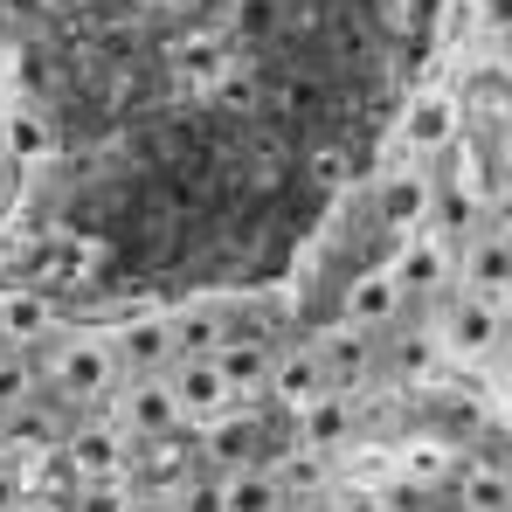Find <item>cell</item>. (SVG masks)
I'll return each mask as SVG.
<instances>
[{
    "label": "cell",
    "mask_w": 512,
    "mask_h": 512,
    "mask_svg": "<svg viewBox=\"0 0 512 512\" xmlns=\"http://www.w3.org/2000/svg\"><path fill=\"white\" fill-rule=\"evenodd\" d=\"M167 7H173V14H194V7H201V0H167Z\"/></svg>",
    "instance_id": "31"
},
{
    "label": "cell",
    "mask_w": 512,
    "mask_h": 512,
    "mask_svg": "<svg viewBox=\"0 0 512 512\" xmlns=\"http://www.w3.org/2000/svg\"><path fill=\"white\" fill-rule=\"evenodd\" d=\"M471 14H478L485 35H499V42L512 35V0H471Z\"/></svg>",
    "instance_id": "25"
},
{
    "label": "cell",
    "mask_w": 512,
    "mask_h": 512,
    "mask_svg": "<svg viewBox=\"0 0 512 512\" xmlns=\"http://www.w3.org/2000/svg\"><path fill=\"white\" fill-rule=\"evenodd\" d=\"M270 360H277L270 333H236V340H222L215 367H222V381H229V402H236V409L263 402V388H270Z\"/></svg>",
    "instance_id": "13"
},
{
    "label": "cell",
    "mask_w": 512,
    "mask_h": 512,
    "mask_svg": "<svg viewBox=\"0 0 512 512\" xmlns=\"http://www.w3.org/2000/svg\"><path fill=\"white\" fill-rule=\"evenodd\" d=\"M381 333H360V326H346V319H333V326H326V333H319V360H326V374H333V388H353V381H367V374H374V367H381Z\"/></svg>",
    "instance_id": "14"
},
{
    "label": "cell",
    "mask_w": 512,
    "mask_h": 512,
    "mask_svg": "<svg viewBox=\"0 0 512 512\" xmlns=\"http://www.w3.org/2000/svg\"><path fill=\"white\" fill-rule=\"evenodd\" d=\"M506 70H512V35H506Z\"/></svg>",
    "instance_id": "32"
},
{
    "label": "cell",
    "mask_w": 512,
    "mask_h": 512,
    "mask_svg": "<svg viewBox=\"0 0 512 512\" xmlns=\"http://www.w3.org/2000/svg\"><path fill=\"white\" fill-rule=\"evenodd\" d=\"M284 416H305L312 402H326V395H340L333 388V374H326V360H319V346H277V360H270V388H263Z\"/></svg>",
    "instance_id": "9"
},
{
    "label": "cell",
    "mask_w": 512,
    "mask_h": 512,
    "mask_svg": "<svg viewBox=\"0 0 512 512\" xmlns=\"http://www.w3.org/2000/svg\"><path fill=\"white\" fill-rule=\"evenodd\" d=\"M429 340L443 346L450 360H464V367H485V360H499L512 346V319L506 305H492V298H471V291H443V305H436V333Z\"/></svg>",
    "instance_id": "2"
},
{
    "label": "cell",
    "mask_w": 512,
    "mask_h": 512,
    "mask_svg": "<svg viewBox=\"0 0 512 512\" xmlns=\"http://www.w3.org/2000/svg\"><path fill=\"white\" fill-rule=\"evenodd\" d=\"M21 492H28L21 464H7V457H0V512H14V506H21Z\"/></svg>",
    "instance_id": "26"
},
{
    "label": "cell",
    "mask_w": 512,
    "mask_h": 512,
    "mask_svg": "<svg viewBox=\"0 0 512 512\" xmlns=\"http://www.w3.org/2000/svg\"><path fill=\"white\" fill-rule=\"evenodd\" d=\"M125 512H180V506H173V492H146V485H132Z\"/></svg>",
    "instance_id": "27"
},
{
    "label": "cell",
    "mask_w": 512,
    "mask_h": 512,
    "mask_svg": "<svg viewBox=\"0 0 512 512\" xmlns=\"http://www.w3.org/2000/svg\"><path fill=\"white\" fill-rule=\"evenodd\" d=\"M104 340H111V360H118V381H132V374H167L173 360H180L173 312H139V319H125V326L104 333Z\"/></svg>",
    "instance_id": "8"
},
{
    "label": "cell",
    "mask_w": 512,
    "mask_h": 512,
    "mask_svg": "<svg viewBox=\"0 0 512 512\" xmlns=\"http://www.w3.org/2000/svg\"><path fill=\"white\" fill-rule=\"evenodd\" d=\"M194 464L229 478V471H250V464H270V423L256 409H222L215 423L194 429Z\"/></svg>",
    "instance_id": "4"
},
{
    "label": "cell",
    "mask_w": 512,
    "mask_h": 512,
    "mask_svg": "<svg viewBox=\"0 0 512 512\" xmlns=\"http://www.w3.org/2000/svg\"><path fill=\"white\" fill-rule=\"evenodd\" d=\"M167 388H173V402H180V423H187V429H201V423H215L222 409H236V402H229V381H222L215 360H173Z\"/></svg>",
    "instance_id": "12"
},
{
    "label": "cell",
    "mask_w": 512,
    "mask_h": 512,
    "mask_svg": "<svg viewBox=\"0 0 512 512\" xmlns=\"http://www.w3.org/2000/svg\"><path fill=\"white\" fill-rule=\"evenodd\" d=\"M215 485H222V512H291V499H284V485H277L270 464L229 471V478H215Z\"/></svg>",
    "instance_id": "18"
},
{
    "label": "cell",
    "mask_w": 512,
    "mask_h": 512,
    "mask_svg": "<svg viewBox=\"0 0 512 512\" xmlns=\"http://www.w3.org/2000/svg\"><path fill=\"white\" fill-rule=\"evenodd\" d=\"M457 512H512V471L506 464H464L457 478Z\"/></svg>",
    "instance_id": "19"
},
{
    "label": "cell",
    "mask_w": 512,
    "mask_h": 512,
    "mask_svg": "<svg viewBox=\"0 0 512 512\" xmlns=\"http://www.w3.org/2000/svg\"><path fill=\"white\" fill-rule=\"evenodd\" d=\"M0 146H7L14 167H49V160H56V125H49V111H42V104H14V111L0 118Z\"/></svg>",
    "instance_id": "15"
},
{
    "label": "cell",
    "mask_w": 512,
    "mask_h": 512,
    "mask_svg": "<svg viewBox=\"0 0 512 512\" xmlns=\"http://www.w3.org/2000/svg\"><path fill=\"white\" fill-rule=\"evenodd\" d=\"M457 139H464V111H457V97L423 90V97L402 111V153H409V160H436V153H450Z\"/></svg>",
    "instance_id": "11"
},
{
    "label": "cell",
    "mask_w": 512,
    "mask_h": 512,
    "mask_svg": "<svg viewBox=\"0 0 512 512\" xmlns=\"http://www.w3.org/2000/svg\"><path fill=\"white\" fill-rule=\"evenodd\" d=\"M450 277H457V291L506 305V298H512V236H506V229H492V222L471 229V236L450 250Z\"/></svg>",
    "instance_id": "7"
},
{
    "label": "cell",
    "mask_w": 512,
    "mask_h": 512,
    "mask_svg": "<svg viewBox=\"0 0 512 512\" xmlns=\"http://www.w3.org/2000/svg\"><path fill=\"white\" fill-rule=\"evenodd\" d=\"M49 326H56V305L35 284H7L0 291V346H35Z\"/></svg>",
    "instance_id": "16"
},
{
    "label": "cell",
    "mask_w": 512,
    "mask_h": 512,
    "mask_svg": "<svg viewBox=\"0 0 512 512\" xmlns=\"http://www.w3.org/2000/svg\"><path fill=\"white\" fill-rule=\"evenodd\" d=\"M402 305H409V291H402L395 263H374V270H360V277L346 284L340 319H346V326H360V333H388V326L402 319Z\"/></svg>",
    "instance_id": "10"
},
{
    "label": "cell",
    "mask_w": 512,
    "mask_h": 512,
    "mask_svg": "<svg viewBox=\"0 0 512 512\" xmlns=\"http://www.w3.org/2000/svg\"><path fill=\"white\" fill-rule=\"evenodd\" d=\"M298 423V450H312V457H333L353 443V395H326V402H312L305 416H291Z\"/></svg>",
    "instance_id": "17"
},
{
    "label": "cell",
    "mask_w": 512,
    "mask_h": 512,
    "mask_svg": "<svg viewBox=\"0 0 512 512\" xmlns=\"http://www.w3.org/2000/svg\"><path fill=\"white\" fill-rule=\"evenodd\" d=\"M506 374H512V346H506Z\"/></svg>",
    "instance_id": "33"
},
{
    "label": "cell",
    "mask_w": 512,
    "mask_h": 512,
    "mask_svg": "<svg viewBox=\"0 0 512 512\" xmlns=\"http://www.w3.org/2000/svg\"><path fill=\"white\" fill-rule=\"evenodd\" d=\"M443 270H450V250L436 243V229L409 236V250L395 256V277H402V291H436V284H443Z\"/></svg>",
    "instance_id": "20"
},
{
    "label": "cell",
    "mask_w": 512,
    "mask_h": 512,
    "mask_svg": "<svg viewBox=\"0 0 512 512\" xmlns=\"http://www.w3.org/2000/svg\"><path fill=\"white\" fill-rule=\"evenodd\" d=\"M381 21H388V28H409L416 7H409V0H381Z\"/></svg>",
    "instance_id": "29"
},
{
    "label": "cell",
    "mask_w": 512,
    "mask_h": 512,
    "mask_svg": "<svg viewBox=\"0 0 512 512\" xmlns=\"http://www.w3.org/2000/svg\"><path fill=\"white\" fill-rule=\"evenodd\" d=\"M14 512H70V499H56V492H35V485H28Z\"/></svg>",
    "instance_id": "28"
},
{
    "label": "cell",
    "mask_w": 512,
    "mask_h": 512,
    "mask_svg": "<svg viewBox=\"0 0 512 512\" xmlns=\"http://www.w3.org/2000/svg\"><path fill=\"white\" fill-rule=\"evenodd\" d=\"M374 222L395 229V236H423L436 222V173L423 160H402L374 180Z\"/></svg>",
    "instance_id": "6"
},
{
    "label": "cell",
    "mask_w": 512,
    "mask_h": 512,
    "mask_svg": "<svg viewBox=\"0 0 512 512\" xmlns=\"http://www.w3.org/2000/svg\"><path fill=\"white\" fill-rule=\"evenodd\" d=\"M63 457H70L77 485H125V478H132V436L111 423L104 409L70 423V436H63Z\"/></svg>",
    "instance_id": "5"
},
{
    "label": "cell",
    "mask_w": 512,
    "mask_h": 512,
    "mask_svg": "<svg viewBox=\"0 0 512 512\" xmlns=\"http://www.w3.org/2000/svg\"><path fill=\"white\" fill-rule=\"evenodd\" d=\"M104 416L125 429L132 443H167V436H187L167 374H132V381H118V388H111V402H104Z\"/></svg>",
    "instance_id": "3"
},
{
    "label": "cell",
    "mask_w": 512,
    "mask_h": 512,
    "mask_svg": "<svg viewBox=\"0 0 512 512\" xmlns=\"http://www.w3.org/2000/svg\"><path fill=\"white\" fill-rule=\"evenodd\" d=\"M284 28V0H236V35L243 42H270Z\"/></svg>",
    "instance_id": "22"
},
{
    "label": "cell",
    "mask_w": 512,
    "mask_h": 512,
    "mask_svg": "<svg viewBox=\"0 0 512 512\" xmlns=\"http://www.w3.org/2000/svg\"><path fill=\"white\" fill-rule=\"evenodd\" d=\"M42 388H49V402L56 409H84L97 416L104 402H111V388H118V360H111V340L104 333H63V340L49 346V360H42Z\"/></svg>",
    "instance_id": "1"
},
{
    "label": "cell",
    "mask_w": 512,
    "mask_h": 512,
    "mask_svg": "<svg viewBox=\"0 0 512 512\" xmlns=\"http://www.w3.org/2000/svg\"><path fill=\"white\" fill-rule=\"evenodd\" d=\"M35 395H42V388H35V367H28L14 346H0V423H7L21 402H35Z\"/></svg>",
    "instance_id": "21"
},
{
    "label": "cell",
    "mask_w": 512,
    "mask_h": 512,
    "mask_svg": "<svg viewBox=\"0 0 512 512\" xmlns=\"http://www.w3.org/2000/svg\"><path fill=\"white\" fill-rule=\"evenodd\" d=\"M506 319H512V298H506Z\"/></svg>",
    "instance_id": "34"
},
{
    "label": "cell",
    "mask_w": 512,
    "mask_h": 512,
    "mask_svg": "<svg viewBox=\"0 0 512 512\" xmlns=\"http://www.w3.org/2000/svg\"><path fill=\"white\" fill-rule=\"evenodd\" d=\"M42 7H49V14H90L97 0H42Z\"/></svg>",
    "instance_id": "30"
},
{
    "label": "cell",
    "mask_w": 512,
    "mask_h": 512,
    "mask_svg": "<svg viewBox=\"0 0 512 512\" xmlns=\"http://www.w3.org/2000/svg\"><path fill=\"white\" fill-rule=\"evenodd\" d=\"M173 506H180V512H222V485H215V471H187L180 492H173Z\"/></svg>",
    "instance_id": "23"
},
{
    "label": "cell",
    "mask_w": 512,
    "mask_h": 512,
    "mask_svg": "<svg viewBox=\"0 0 512 512\" xmlns=\"http://www.w3.org/2000/svg\"><path fill=\"white\" fill-rule=\"evenodd\" d=\"M125 499H132V478L125 485H84L70 512H125Z\"/></svg>",
    "instance_id": "24"
}]
</instances>
